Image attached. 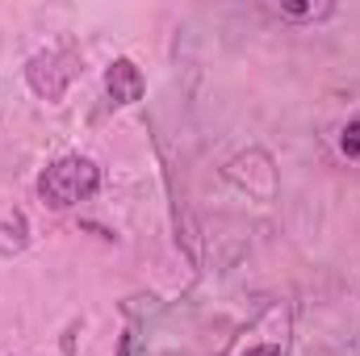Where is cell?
Segmentation results:
<instances>
[{"mask_svg": "<svg viewBox=\"0 0 360 356\" xmlns=\"http://www.w3.org/2000/svg\"><path fill=\"white\" fill-rule=\"evenodd\" d=\"M96 189H101V168L92 164L89 155H63V160L46 164L42 177H38V197L51 210L84 205V201L96 197Z\"/></svg>", "mask_w": 360, "mask_h": 356, "instance_id": "1", "label": "cell"}, {"mask_svg": "<svg viewBox=\"0 0 360 356\" xmlns=\"http://www.w3.org/2000/svg\"><path fill=\"white\" fill-rule=\"evenodd\" d=\"M76 72H80V55L72 46H46L25 63V80L42 101H63L68 84L76 80Z\"/></svg>", "mask_w": 360, "mask_h": 356, "instance_id": "2", "label": "cell"}, {"mask_svg": "<svg viewBox=\"0 0 360 356\" xmlns=\"http://www.w3.org/2000/svg\"><path fill=\"white\" fill-rule=\"evenodd\" d=\"M105 92H109V105H139L143 92H147V80H143L139 63L126 59V55L113 59V63L105 68Z\"/></svg>", "mask_w": 360, "mask_h": 356, "instance_id": "3", "label": "cell"}, {"mask_svg": "<svg viewBox=\"0 0 360 356\" xmlns=\"http://www.w3.org/2000/svg\"><path fill=\"white\" fill-rule=\"evenodd\" d=\"M231 356H285V331L281 336H264V340H243Z\"/></svg>", "mask_w": 360, "mask_h": 356, "instance_id": "4", "label": "cell"}, {"mask_svg": "<svg viewBox=\"0 0 360 356\" xmlns=\"http://www.w3.org/2000/svg\"><path fill=\"white\" fill-rule=\"evenodd\" d=\"M276 13L289 21H319V17H331V4H281Z\"/></svg>", "mask_w": 360, "mask_h": 356, "instance_id": "5", "label": "cell"}, {"mask_svg": "<svg viewBox=\"0 0 360 356\" xmlns=\"http://www.w3.org/2000/svg\"><path fill=\"white\" fill-rule=\"evenodd\" d=\"M340 151H344L348 160H360V113L348 117V126H344V134H340Z\"/></svg>", "mask_w": 360, "mask_h": 356, "instance_id": "6", "label": "cell"}, {"mask_svg": "<svg viewBox=\"0 0 360 356\" xmlns=\"http://www.w3.org/2000/svg\"><path fill=\"white\" fill-rule=\"evenodd\" d=\"M117 356H134V331H126V336H122V344H117Z\"/></svg>", "mask_w": 360, "mask_h": 356, "instance_id": "7", "label": "cell"}]
</instances>
